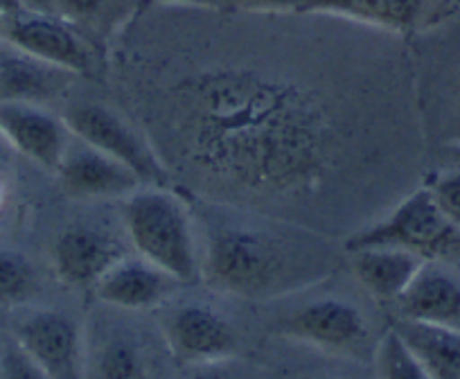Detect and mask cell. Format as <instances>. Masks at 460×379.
<instances>
[{"label":"cell","mask_w":460,"mask_h":379,"mask_svg":"<svg viewBox=\"0 0 460 379\" xmlns=\"http://www.w3.org/2000/svg\"><path fill=\"white\" fill-rule=\"evenodd\" d=\"M348 253L361 287L382 303H397L424 264L422 255L393 246H366Z\"/></svg>","instance_id":"e0dca14e"},{"label":"cell","mask_w":460,"mask_h":379,"mask_svg":"<svg viewBox=\"0 0 460 379\" xmlns=\"http://www.w3.org/2000/svg\"><path fill=\"white\" fill-rule=\"evenodd\" d=\"M393 328L400 332L431 379H460V332L404 319Z\"/></svg>","instance_id":"ffe728a7"},{"label":"cell","mask_w":460,"mask_h":379,"mask_svg":"<svg viewBox=\"0 0 460 379\" xmlns=\"http://www.w3.org/2000/svg\"><path fill=\"white\" fill-rule=\"evenodd\" d=\"M395 305L400 319L460 332V273L440 258L424 260Z\"/></svg>","instance_id":"4fadbf2b"},{"label":"cell","mask_w":460,"mask_h":379,"mask_svg":"<svg viewBox=\"0 0 460 379\" xmlns=\"http://www.w3.org/2000/svg\"><path fill=\"white\" fill-rule=\"evenodd\" d=\"M140 5L143 0H55L57 14L75 25L102 55L129 28Z\"/></svg>","instance_id":"ac0fdd59"},{"label":"cell","mask_w":460,"mask_h":379,"mask_svg":"<svg viewBox=\"0 0 460 379\" xmlns=\"http://www.w3.org/2000/svg\"><path fill=\"white\" fill-rule=\"evenodd\" d=\"M127 240L140 258L170 273L176 282L201 276V237L192 206L179 192L143 185L122 206Z\"/></svg>","instance_id":"3957f363"},{"label":"cell","mask_w":460,"mask_h":379,"mask_svg":"<svg viewBox=\"0 0 460 379\" xmlns=\"http://www.w3.org/2000/svg\"><path fill=\"white\" fill-rule=\"evenodd\" d=\"M0 379H50V375L14 339L0 348Z\"/></svg>","instance_id":"cb8c5ba5"},{"label":"cell","mask_w":460,"mask_h":379,"mask_svg":"<svg viewBox=\"0 0 460 379\" xmlns=\"http://www.w3.org/2000/svg\"><path fill=\"white\" fill-rule=\"evenodd\" d=\"M61 185L75 199H127L143 188V181L125 163L73 134L68 149L57 167Z\"/></svg>","instance_id":"30bf717a"},{"label":"cell","mask_w":460,"mask_h":379,"mask_svg":"<svg viewBox=\"0 0 460 379\" xmlns=\"http://www.w3.org/2000/svg\"><path fill=\"white\" fill-rule=\"evenodd\" d=\"M0 131L16 152L52 172H57L73 138L64 116L28 102H0Z\"/></svg>","instance_id":"7c38bea8"},{"label":"cell","mask_w":460,"mask_h":379,"mask_svg":"<svg viewBox=\"0 0 460 379\" xmlns=\"http://www.w3.org/2000/svg\"><path fill=\"white\" fill-rule=\"evenodd\" d=\"M5 25H7V16H0V41L5 39Z\"/></svg>","instance_id":"f546056e"},{"label":"cell","mask_w":460,"mask_h":379,"mask_svg":"<svg viewBox=\"0 0 460 379\" xmlns=\"http://www.w3.org/2000/svg\"><path fill=\"white\" fill-rule=\"evenodd\" d=\"M3 143H7L5 136H3V131H0V149H3Z\"/></svg>","instance_id":"4dcf8cb0"},{"label":"cell","mask_w":460,"mask_h":379,"mask_svg":"<svg viewBox=\"0 0 460 379\" xmlns=\"http://www.w3.org/2000/svg\"><path fill=\"white\" fill-rule=\"evenodd\" d=\"M287 337L336 355L364 357L370 348V323L357 303L323 296L305 303L282 321Z\"/></svg>","instance_id":"52a82bcc"},{"label":"cell","mask_w":460,"mask_h":379,"mask_svg":"<svg viewBox=\"0 0 460 379\" xmlns=\"http://www.w3.org/2000/svg\"><path fill=\"white\" fill-rule=\"evenodd\" d=\"M427 190L440 213L460 231V170L438 172L429 179Z\"/></svg>","instance_id":"603a6c76"},{"label":"cell","mask_w":460,"mask_h":379,"mask_svg":"<svg viewBox=\"0 0 460 379\" xmlns=\"http://www.w3.org/2000/svg\"><path fill=\"white\" fill-rule=\"evenodd\" d=\"M19 12H23V5H21L19 0H0V16H14L19 14Z\"/></svg>","instance_id":"f1b7e54d"},{"label":"cell","mask_w":460,"mask_h":379,"mask_svg":"<svg viewBox=\"0 0 460 379\" xmlns=\"http://www.w3.org/2000/svg\"><path fill=\"white\" fill-rule=\"evenodd\" d=\"M134 120L197 199L312 231L384 201V79L212 41L125 64Z\"/></svg>","instance_id":"6da1fadb"},{"label":"cell","mask_w":460,"mask_h":379,"mask_svg":"<svg viewBox=\"0 0 460 379\" xmlns=\"http://www.w3.org/2000/svg\"><path fill=\"white\" fill-rule=\"evenodd\" d=\"M14 339L50 379H86V334L66 312H30L16 325Z\"/></svg>","instance_id":"9c48e42d"},{"label":"cell","mask_w":460,"mask_h":379,"mask_svg":"<svg viewBox=\"0 0 460 379\" xmlns=\"http://www.w3.org/2000/svg\"><path fill=\"white\" fill-rule=\"evenodd\" d=\"M460 244V231L440 213L431 192L413 190L400 204L393 206L377 222H368L352 233L345 242V251L366 246H393L413 251L424 260H436Z\"/></svg>","instance_id":"277c9868"},{"label":"cell","mask_w":460,"mask_h":379,"mask_svg":"<svg viewBox=\"0 0 460 379\" xmlns=\"http://www.w3.org/2000/svg\"><path fill=\"white\" fill-rule=\"evenodd\" d=\"M312 0H228L230 12L258 16H309Z\"/></svg>","instance_id":"d4e9b609"},{"label":"cell","mask_w":460,"mask_h":379,"mask_svg":"<svg viewBox=\"0 0 460 379\" xmlns=\"http://www.w3.org/2000/svg\"><path fill=\"white\" fill-rule=\"evenodd\" d=\"M77 75L0 41V102H28L48 107L68 95Z\"/></svg>","instance_id":"5bb4252c"},{"label":"cell","mask_w":460,"mask_h":379,"mask_svg":"<svg viewBox=\"0 0 460 379\" xmlns=\"http://www.w3.org/2000/svg\"><path fill=\"white\" fill-rule=\"evenodd\" d=\"M373 364L377 379H431L395 328L386 330L375 343Z\"/></svg>","instance_id":"44dd1931"},{"label":"cell","mask_w":460,"mask_h":379,"mask_svg":"<svg viewBox=\"0 0 460 379\" xmlns=\"http://www.w3.org/2000/svg\"><path fill=\"white\" fill-rule=\"evenodd\" d=\"M179 282L145 258H129L113 264L100 282L95 294L104 305L125 312H140L158 307L174 294Z\"/></svg>","instance_id":"9a60e30c"},{"label":"cell","mask_w":460,"mask_h":379,"mask_svg":"<svg viewBox=\"0 0 460 379\" xmlns=\"http://www.w3.org/2000/svg\"><path fill=\"white\" fill-rule=\"evenodd\" d=\"M183 379H237L230 370L228 361H215V364H197L192 366Z\"/></svg>","instance_id":"484cf974"},{"label":"cell","mask_w":460,"mask_h":379,"mask_svg":"<svg viewBox=\"0 0 460 379\" xmlns=\"http://www.w3.org/2000/svg\"><path fill=\"white\" fill-rule=\"evenodd\" d=\"M86 379H149L143 341L120 325L93 328L86 334Z\"/></svg>","instance_id":"2e32d148"},{"label":"cell","mask_w":460,"mask_h":379,"mask_svg":"<svg viewBox=\"0 0 460 379\" xmlns=\"http://www.w3.org/2000/svg\"><path fill=\"white\" fill-rule=\"evenodd\" d=\"M64 120L77 138L125 163L145 185L170 188L172 176L140 125L118 109L77 100L64 109Z\"/></svg>","instance_id":"5b68a950"},{"label":"cell","mask_w":460,"mask_h":379,"mask_svg":"<svg viewBox=\"0 0 460 379\" xmlns=\"http://www.w3.org/2000/svg\"><path fill=\"white\" fill-rule=\"evenodd\" d=\"M3 41L77 77H95L102 68V52L59 14L19 12L7 19Z\"/></svg>","instance_id":"8992f818"},{"label":"cell","mask_w":460,"mask_h":379,"mask_svg":"<svg viewBox=\"0 0 460 379\" xmlns=\"http://www.w3.org/2000/svg\"><path fill=\"white\" fill-rule=\"evenodd\" d=\"M163 5L172 7H188V10H215V12H230L228 0H156Z\"/></svg>","instance_id":"4316f807"},{"label":"cell","mask_w":460,"mask_h":379,"mask_svg":"<svg viewBox=\"0 0 460 379\" xmlns=\"http://www.w3.org/2000/svg\"><path fill=\"white\" fill-rule=\"evenodd\" d=\"M125 258L120 237L91 222H75L57 235L52 246L55 273L68 287H95L100 278Z\"/></svg>","instance_id":"8fae6325"},{"label":"cell","mask_w":460,"mask_h":379,"mask_svg":"<svg viewBox=\"0 0 460 379\" xmlns=\"http://www.w3.org/2000/svg\"><path fill=\"white\" fill-rule=\"evenodd\" d=\"M194 217L201 237V276L219 292L267 301L298 292L332 269L330 246L312 228L203 199Z\"/></svg>","instance_id":"7a4b0ae2"},{"label":"cell","mask_w":460,"mask_h":379,"mask_svg":"<svg viewBox=\"0 0 460 379\" xmlns=\"http://www.w3.org/2000/svg\"><path fill=\"white\" fill-rule=\"evenodd\" d=\"M37 292V273L19 251L0 246V305H23Z\"/></svg>","instance_id":"7402d4cb"},{"label":"cell","mask_w":460,"mask_h":379,"mask_svg":"<svg viewBox=\"0 0 460 379\" xmlns=\"http://www.w3.org/2000/svg\"><path fill=\"white\" fill-rule=\"evenodd\" d=\"M163 339L176 359L190 366L230 361L240 339L235 325L201 301L179 303L161 316Z\"/></svg>","instance_id":"ba28073f"},{"label":"cell","mask_w":460,"mask_h":379,"mask_svg":"<svg viewBox=\"0 0 460 379\" xmlns=\"http://www.w3.org/2000/svg\"><path fill=\"white\" fill-rule=\"evenodd\" d=\"M23 10L39 12V14H57L55 0H19Z\"/></svg>","instance_id":"83f0119b"},{"label":"cell","mask_w":460,"mask_h":379,"mask_svg":"<svg viewBox=\"0 0 460 379\" xmlns=\"http://www.w3.org/2000/svg\"><path fill=\"white\" fill-rule=\"evenodd\" d=\"M424 0H312L309 16H339L386 32L404 34L418 25Z\"/></svg>","instance_id":"d6986e66"}]
</instances>
